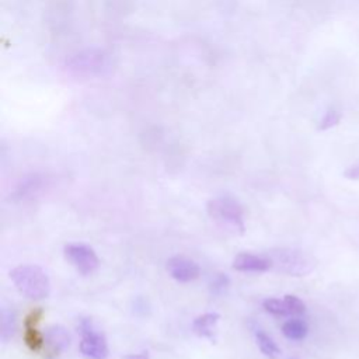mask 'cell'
Wrapping results in <instances>:
<instances>
[{"mask_svg":"<svg viewBox=\"0 0 359 359\" xmlns=\"http://www.w3.org/2000/svg\"><path fill=\"white\" fill-rule=\"evenodd\" d=\"M262 306L272 316H276V317H286V316H289V310H287L286 303H285L283 299L280 300V299H275V297H268V299H265L262 302Z\"/></svg>","mask_w":359,"mask_h":359,"instance_id":"5bb4252c","label":"cell"},{"mask_svg":"<svg viewBox=\"0 0 359 359\" xmlns=\"http://www.w3.org/2000/svg\"><path fill=\"white\" fill-rule=\"evenodd\" d=\"M309 327L302 318H290L282 325V334L292 341H302L306 338Z\"/></svg>","mask_w":359,"mask_h":359,"instance_id":"8fae6325","label":"cell"},{"mask_svg":"<svg viewBox=\"0 0 359 359\" xmlns=\"http://www.w3.org/2000/svg\"><path fill=\"white\" fill-rule=\"evenodd\" d=\"M344 177L348 180H359V163L348 167L344 171Z\"/></svg>","mask_w":359,"mask_h":359,"instance_id":"ac0fdd59","label":"cell"},{"mask_svg":"<svg viewBox=\"0 0 359 359\" xmlns=\"http://www.w3.org/2000/svg\"><path fill=\"white\" fill-rule=\"evenodd\" d=\"M167 272L175 280L181 283H188L199 276L201 269L195 261L184 255H175L167 261Z\"/></svg>","mask_w":359,"mask_h":359,"instance_id":"52a82bcc","label":"cell"},{"mask_svg":"<svg viewBox=\"0 0 359 359\" xmlns=\"http://www.w3.org/2000/svg\"><path fill=\"white\" fill-rule=\"evenodd\" d=\"M286 307L289 310V316H302L306 311V304L303 303L302 299H299L297 296L293 294H286L283 297Z\"/></svg>","mask_w":359,"mask_h":359,"instance_id":"9a60e30c","label":"cell"},{"mask_svg":"<svg viewBox=\"0 0 359 359\" xmlns=\"http://www.w3.org/2000/svg\"><path fill=\"white\" fill-rule=\"evenodd\" d=\"M122 359H149V353L147 352H142V353H129L122 356Z\"/></svg>","mask_w":359,"mask_h":359,"instance_id":"d6986e66","label":"cell"},{"mask_svg":"<svg viewBox=\"0 0 359 359\" xmlns=\"http://www.w3.org/2000/svg\"><path fill=\"white\" fill-rule=\"evenodd\" d=\"M10 279L18 292L28 299L39 300L49 296V278L38 265H18L10 272Z\"/></svg>","mask_w":359,"mask_h":359,"instance_id":"7a4b0ae2","label":"cell"},{"mask_svg":"<svg viewBox=\"0 0 359 359\" xmlns=\"http://www.w3.org/2000/svg\"><path fill=\"white\" fill-rule=\"evenodd\" d=\"M229 283H230V280H229V278L226 276V273H217V275L213 278L212 283H210L212 292L216 293V294H220V293H223V292L227 289Z\"/></svg>","mask_w":359,"mask_h":359,"instance_id":"e0dca14e","label":"cell"},{"mask_svg":"<svg viewBox=\"0 0 359 359\" xmlns=\"http://www.w3.org/2000/svg\"><path fill=\"white\" fill-rule=\"evenodd\" d=\"M1 318H3V321H1V339L4 342H7L14 335L15 317H14V313L11 310L3 309Z\"/></svg>","mask_w":359,"mask_h":359,"instance_id":"4fadbf2b","label":"cell"},{"mask_svg":"<svg viewBox=\"0 0 359 359\" xmlns=\"http://www.w3.org/2000/svg\"><path fill=\"white\" fill-rule=\"evenodd\" d=\"M45 342L52 348L53 353L63 352L70 345V335L67 330L62 325H52L45 334Z\"/></svg>","mask_w":359,"mask_h":359,"instance_id":"30bf717a","label":"cell"},{"mask_svg":"<svg viewBox=\"0 0 359 359\" xmlns=\"http://www.w3.org/2000/svg\"><path fill=\"white\" fill-rule=\"evenodd\" d=\"M339 118H341V115H339L337 111L330 109V111H327V112H325V115L323 116V119H321V122H320V126H318V128H320L321 130L330 129V128L335 126V125L339 122Z\"/></svg>","mask_w":359,"mask_h":359,"instance_id":"2e32d148","label":"cell"},{"mask_svg":"<svg viewBox=\"0 0 359 359\" xmlns=\"http://www.w3.org/2000/svg\"><path fill=\"white\" fill-rule=\"evenodd\" d=\"M206 210L213 220L227 223L244 233V209L237 199L231 196L213 198L208 202Z\"/></svg>","mask_w":359,"mask_h":359,"instance_id":"3957f363","label":"cell"},{"mask_svg":"<svg viewBox=\"0 0 359 359\" xmlns=\"http://www.w3.org/2000/svg\"><path fill=\"white\" fill-rule=\"evenodd\" d=\"M255 339H257V345H258L259 351H261L265 356H268V358H271V359H275V358L279 356V353H280L279 346H278L276 342H275L269 335H266L264 331H258V332L255 334Z\"/></svg>","mask_w":359,"mask_h":359,"instance_id":"7c38bea8","label":"cell"},{"mask_svg":"<svg viewBox=\"0 0 359 359\" xmlns=\"http://www.w3.org/2000/svg\"><path fill=\"white\" fill-rule=\"evenodd\" d=\"M220 316L217 313H205L198 316L192 323V330L198 337L206 338L212 342L216 339V324Z\"/></svg>","mask_w":359,"mask_h":359,"instance_id":"9c48e42d","label":"cell"},{"mask_svg":"<svg viewBox=\"0 0 359 359\" xmlns=\"http://www.w3.org/2000/svg\"><path fill=\"white\" fill-rule=\"evenodd\" d=\"M290 359H296V358H290Z\"/></svg>","mask_w":359,"mask_h":359,"instance_id":"ffe728a7","label":"cell"},{"mask_svg":"<svg viewBox=\"0 0 359 359\" xmlns=\"http://www.w3.org/2000/svg\"><path fill=\"white\" fill-rule=\"evenodd\" d=\"M66 261L81 275H90L97 271L100 261L95 251L81 243H72L63 248Z\"/></svg>","mask_w":359,"mask_h":359,"instance_id":"5b68a950","label":"cell"},{"mask_svg":"<svg viewBox=\"0 0 359 359\" xmlns=\"http://www.w3.org/2000/svg\"><path fill=\"white\" fill-rule=\"evenodd\" d=\"M233 268L245 273H261L272 268L271 259L266 255H255L251 252H240L233 259Z\"/></svg>","mask_w":359,"mask_h":359,"instance_id":"ba28073f","label":"cell"},{"mask_svg":"<svg viewBox=\"0 0 359 359\" xmlns=\"http://www.w3.org/2000/svg\"><path fill=\"white\" fill-rule=\"evenodd\" d=\"M81 341L80 352L88 359H107L108 344L105 335L88 318H81L77 325Z\"/></svg>","mask_w":359,"mask_h":359,"instance_id":"277c9868","label":"cell"},{"mask_svg":"<svg viewBox=\"0 0 359 359\" xmlns=\"http://www.w3.org/2000/svg\"><path fill=\"white\" fill-rule=\"evenodd\" d=\"M272 268L290 276H306L311 273L317 261L309 252L299 248H273L268 251Z\"/></svg>","mask_w":359,"mask_h":359,"instance_id":"6da1fadb","label":"cell"},{"mask_svg":"<svg viewBox=\"0 0 359 359\" xmlns=\"http://www.w3.org/2000/svg\"><path fill=\"white\" fill-rule=\"evenodd\" d=\"M42 316L43 311L41 309H34L24 320V342L32 352H41L45 346V335L38 330Z\"/></svg>","mask_w":359,"mask_h":359,"instance_id":"8992f818","label":"cell"}]
</instances>
